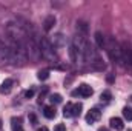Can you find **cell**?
I'll use <instances>...</instances> for the list:
<instances>
[{
  "mask_svg": "<svg viewBox=\"0 0 132 131\" xmlns=\"http://www.w3.org/2000/svg\"><path fill=\"white\" fill-rule=\"evenodd\" d=\"M109 123H111V128H114V130H117V131H121L125 128V123H123V120L120 117H112L109 120Z\"/></svg>",
  "mask_w": 132,
  "mask_h": 131,
  "instance_id": "cell-9",
  "label": "cell"
},
{
  "mask_svg": "<svg viewBox=\"0 0 132 131\" xmlns=\"http://www.w3.org/2000/svg\"><path fill=\"white\" fill-rule=\"evenodd\" d=\"M95 42H97V45H98L100 48L106 46V40H104V35H103L101 33H95Z\"/></svg>",
  "mask_w": 132,
  "mask_h": 131,
  "instance_id": "cell-14",
  "label": "cell"
},
{
  "mask_svg": "<svg viewBox=\"0 0 132 131\" xmlns=\"http://www.w3.org/2000/svg\"><path fill=\"white\" fill-rule=\"evenodd\" d=\"M100 117H101V113H100L98 108H92V110H89V113L86 114V122L88 123H94V122H97Z\"/></svg>",
  "mask_w": 132,
  "mask_h": 131,
  "instance_id": "cell-7",
  "label": "cell"
},
{
  "mask_svg": "<svg viewBox=\"0 0 132 131\" xmlns=\"http://www.w3.org/2000/svg\"><path fill=\"white\" fill-rule=\"evenodd\" d=\"M0 130H2V120H0Z\"/></svg>",
  "mask_w": 132,
  "mask_h": 131,
  "instance_id": "cell-26",
  "label": "cell"
},
{
  "mask_svg": "<svg viewBox=\"0 0 132 131\" xmlns=\"http://www.w3.org/2000/svg\"><path fill=\"white\" fill-rule=\"evenodd\" d=\"M106 46H108V53H109L111 59L115 60V62H118V63H121V46L115 40H111Z\"/></svg>",
  "mask_w": 132,
  "mask_h": 131,
  "instance_id": "cell-3",
  "label": "cell"
},
{
  "mask_svg": "<svg viewBox=\"0 0 132 131\" xmlns=\"http://www.w3.org/2000/svg\"><path fill=\"white\" fill-rule=\"evenodd\" d=\"M32 96H34V90H28V91L25 93V97L26 99H31Z\"/></svg>",
  "mask_w": 132,
  "mask_h": 131,
  "instance_id": "cell-21",
  "label": "cell"
},
{
  "mask_svg": "<svg viewBox=\"0 0 132 131\" xmlns=\"http://www.w3.org/2000/svg\"><path fill=\"white\" fill-rule=\"evenodd\" d=\"M54 48H55V46L51 43L49 39L43 37V39L40 40V53H42V57H43V59H46V60H49V62H54V60L57 59Z\"/></svg>",
  "mask_w": 132,
  "mask_h": 131,
  "instance_id": "cell-1",
  "label": "cell"
},
{
  "mask_svg": "<svg viewBox=\"0 0 132 131\" xmlns=\"http://www.w3.org/2000/svg\"><path fill=\"white\" fill-rule=\"evenodd\" d=\"M108 82L112 83V82H114V76H108Z\"/></svg>",
  "mask_w": 132,
  "mask_h": 131,
  "instance_id": "cell-23",
  "label": "cell"
},
{
  "mask_svg": "<svg viewBox=\"0 0 132 131\" xmlns=\"http://www.w3.org/2000/svg\"><path fill=\"white\" fill-rule=\"evenodd\" d=\"M43 114H45V117H48V119H54V117H55V108H54V106H45V108H43Z\"/></svg>",
  "mask_w": 132,
  "mask_h": 131,
  "instance_id": "cell-13",
  "label": "cell"
},
{
  "mask_svg": "<svg viewBox=\"0 0 132 131\" xmlns=\"http://www.w3.org/2000/svg\"><path fill=\"white\" fill-rule=\"evenodd\" d=\"M37 77H38V80H46V79H49V71L48 69H40Z\"/></svg>",
  "mask_w": 132,
  "mask_h": 131,
  "instance_id": "cell-15",
  "label": "cell"
},
{
  "mask_svg": "<svg viewBox=\"0 0 132 131\" xmlns=\"http://www.w3.org/2000/svg\"><path fill=\"white\" fill-rule=\"evenodd\" d=\"M121 63L132 69V48L128 43L121 46Z\"/></svg>",
  "mask_w": 132,
  "mask_h": 131,
  "instance_id": "cell-5",
  "label": "cell"
},
{
  "mask_svg": "<svg viewBox=\"0 0 132 131\" xmlns=\"http://www.w3.org/2000/svg\"><path fill=\"white\" fill-rule=\"evenodd\" d=\"M63 116L65 117H74V103L68 102L66 106L63 108Z\"/></svg>",
  "mask_w": 132,
  "mask_h": 131,
  "instance_id": "cell-11",
  "label": "cell"
},
{
  "mask_svg": "<svg viewBox=\"0 0 132 131\" xmlns=\"http://www.w3.org/2000/svg\"><path fill=\"white\" fill-rule=\"evenodd\" d=\"M12 85H14V82H12V79H6L2 85H0V93L2 94H8V93H11V90H12Z\"/></svg>",
  "mask_w": 132,
  "mask_h": 131,
  "instance_id": "cell-8",
  "label": "cell"
},
{
  "mask_svg": "<svg viewBox=\"0 0 132 131\" xmlns=\"http://www.w3.org/2000/svg\"><path fill=\"white\" fill-rule=\"evenodd\" d=\"M54 25H55V16H48V17L45 19V22H43L45 31H51Z\"/></svg>",
  "mask_w": 132,
  "mask_h": 131,
  "instance_id": "cell-10",
  "label": "cell"
},
{
  "mask_svg": "<svg viewBox=\"0 0 132 131\" xmlns=\"http://www.w3.org/2000/svg\"><path fill=\"white\" fill-rule=\"evenodd\" d=\"M98 131H109V130H108V128H103V127H101V128H100Z\"/></svg>",
  "mask_w": 132,
  "mask_h": 131,
  "instance_id": "cell-25",
  "label": "cell"
},
{
  "mask_svg": "<svg viewBox=\"0 0 132 131\" xmlns=\"http://www.w3.org/2000/svg\"><path fill=\"white\" fill-rule=\"evenodd\" d=\"M8 63H12V56H11L9 46L0 40V65H8Z\"/></svg>",
  "mask_w": 132,
  "mask_h": 131,
  "instance_id": "cell-4",
  "label": "cell"
},
{
  "mask_svg": "<svg viewBox=\"0 0 132 131\" xmlns=\"http://www.w3.org/2000/svg\"><path fill=\"white\" fill-rule=\"evenodd\" d=\"M123 116H125V119H128V120H132V108H123Z\"/></svg>",
  "mask_w": 132,
  "mask_h": 131,
  "instance_id": "cell-16",
  "label": "cell"
},
{
  "mask_svg": "<svg viewBox=\"0 0 132 131\" xmlns=\"http://www.w3.org/2000/svg\"><path fill=\"white\" fill-rule=\"evenodd\" d=\"M54 131H66V127L63 123H57V125L54 127Z\"/></svg>",
  "mask_w": 132,
  "mask_h": 131,
  "instance_id": "cell-20",
  "label": "cell"
},
{
  "mask_svg": "<svg viewBox=\"0 0 132 131\" xmlns=\"http://www.w3.org/2000/svg\"><path fill=\"white\" fill-rule=\"evenodd\" d=\"M37 131H49V130H48L46 127H42V128H38V130H37Z\"/></svg>",
  "mask_w": 132,
  "mask_h": 131,
  "instance_id": "cell-24",
  "label": "cell"
},
{
  "mask_svg": "<svg viewBox=\"0 0 132 131\" xmlns=\"http://www.w3.org/2000/svg\"><path fill=\"white\" fill-rule=\"evenodd\" d=\"M25 49H26V56H28V59H31V60H38L40 57H42V53H40V45H37L35 43V40H34L32 37H26V40H25Z\"/></svg>",
  "mask_w": 132,
  "mask_h": 131,
  "instance_id": "cell-2",
  "label": "cell"
},
{
  "mask_svg": "<svg viewBox=\"0 0 132 131\" xmlns=\"http://www.w3.org/2000/svg\"><path fill=\"white\" fill-rule=\"evenodd\" d=\"M92 88L89 86V85H86V83H81L74 93H72V96H81V97H91L92 96Z\"/></svg>",
  "mask_w": 132,
  "mask_h": 131,
  "instance_id": "cell-6",
  "label": "cell"
},
{
  "mask_svg": "<svg viewBox=\"0 0 132 131\" xmlns=\"http://www.w3.org/2000/svg\"><path fill=\"white\" fill-rule=\"evenodd\" d=\"M49 100H51L52 103H60V102H62V96H60V94H52V96L49 97Z\"/></svg>",
  "mask_w": 132,
  "mask_h": 131,
  "instance_id": "cell-18",
  "label": "cell"
},
{
  "mask_svg": "<svg viewBox=\"0 0 132 131\" xmlns=\"http://www.w3.org/2000/svg\"><path fill=\"white\" fill-rule=\"evenodd\" d=\"M81 103H75L74 105V116H80V113H81Z\"/></svg>",
  "mask_w": 132,
  "mask_h": 131,
  "instance_id": "cell-19",
  "label": "cell"
},
{
  "mask_svg": "<svg viewBox=\"0 0 132 131\" xmlns=\"http://www.w3.org/2000/svg\"><path fill=\"white\" fill-rule=\"evenodd\" d=\"M11 128L14 131H22V119L20 117H12L11 119Z\"/></svg>",
  "mask_w": 132,
  "mask_h": 131,
  "instance_id": "cell-12",
  "label": "cell"
},
{
  "mask_svg": "<svg viewBox=\"0 0 132 131\" xmlns=\"http://www.w3.org/2000/svg\"><path fill=\"white\" fill-rule=\"evenodd\" d=\"M100 99H101V102L108 103V102L111 100V93H109V91H104V93H101V96H100Z\"/></svg>",
  "mask_w": 132,
  "mask_h": 131,
  "instance_id": "cell-17",
  "label": "cell"
},
{
  "mask_svg": "<svg viewBox=\"0 0 132 131\" xmlns=\"http://www.w3.org/2000/svg\"><path fill=\"white\" fill-rule=\"evenodd\" d=\"M29 120H31L32 123H37V117H35L34 114H31V116H29Z\"/></svg>",
  "mask_w": 132,
  "mask_h": 131,
  "instance_id": "cell-22",
  "label": "cell"
}]
</instances>
